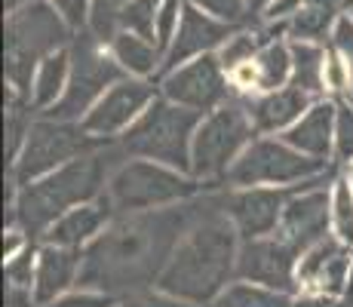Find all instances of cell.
<instances>
[{
    "label": "cell",
    "mask_w": 353,
    "mask_h": 307,
    "mask_svg": "<svg viewBox=\"0 0 353 307\" xmlns=\"http://www.w3.org/2000/svg\"><path fill=\"white\" fill-rule=\"evenodd\" d=\"M22 3H28V0H6V6H10V10H16V6H22Z\"/></svg>",
    "instance_id": "cell-46"
},
{
    "label": "cell",
    "mask_w": 353,
    "mask_h": 307,
    "mask_svg": "<svg viewBox=\"0 0 353 307\" xmlns=\"http://www.w3.org/2000/svg\"><path fill=\"white\" fill-rule=\"evenodd\" d=\"M108 43H111V56L123 65V71L135 74V77H148V74L157 71L160 46L154 43L151 37H141V34H135V31L120 28Z\"/></svg>",
    "instance_id": "cell-22"
},
{
    "label": "cell",
    "mask_w": 353,
    "mask_h": 307,
    "mask_svg": "<svg viewBox=\"0 0 353 307\" xmlns=\"http://www.w3.org/2000/svg\"><path fill=\"white\" fill-rule=\"evenodd\" d=\"M181 12H185V0H163L157 10V22H154V40H157L160 52H166L175 40V31L181 25Z\"/></svg>",
    "instance_id": "cell-32"
},
{
    "label": "cell",
    "mask_w": 353,
    "mask_h": 307,
    "mask_svg": "<svg viewBox=\"0 0 353 307\" xmlns=\"http://www.w3.org/2000/svg\"><path fill=\"white\" fill-rule=\"evenodd\" d=\"M120 307H194V301L188 304L185 298H175V295H169V292H163V295H151V292H145V295L126 298Z\"/></svg>",
    "instance_id": "cell-40"
},
{
    "label": "cell",
    "mask_w": 353,
    "mask_h": 307,
    "mask_svg": "<svg viewBox=\"0 0 353 307\" xmlns=\"http://www.w3.org/2000/svg\"><path fill=\"white\" fill-rule=\"evenodd\" d=\"M350 175H353V166H350Z\"/></svg>",
    "instance_id": "cell-47"
},
{
    "label": "cell",
    "mask_w": 353,
    "mask_h": 307,
    "mask_svg": "<svg viewBox=\"0 0 353 307\" xmlns=\"http://www.w3.org/2000/svg\"><path fill=\"white\" fill-rule=\"evenodd\" d=\"M252 132H258L249 108H240L234 101H225L215 111H209L206 120H200L191 145V172L200 179H215L228 172L230 163L243 154Z\"/></svg>",
    "instance_id": "cell-6"
},
{
    "label": "cell",
    "mask_w": 353,
    "mask_h": 307,
    "mask_svg": "<svg viewBox=\"0 0 353 307\" xmlns=\"http://www.w3.org/2000/svg\"><path fill=\"white\" fill-rule=\"evenodd\" d=\"M230 34H234L230 22L185 0V12H181V25H179V31H175V40H172V46L163 52V68L172 71V68L185 65V61L203 56V52L219 50Z\"/></svg>",
    "instance_id": "cell-15"
},
{
    "label": "cell",
    "mask_w": 353,
    "mask_h": 307,
    "mask_svg": "<svg viewBox=\"0 0 353 307\" xmlns=\"http://www.w3.org/2000/svg\"><path fill=\"white\" fill-rule=\"evenodd\" d=\"M62 19L68 22L71 31H80L83 25H90V10H92V0H52Z\"/></svg>",
    "instance_id": "cell-37"
},
{
    "label": "cell",
    "mask_w": 353,
    "mask_h": 307,
    "mask_svg": "<svg viewBox=\"0 0 353 307\" xmlns=\"http://www.w3.org/2000/svg\"><path fill=\"white\" fill-rule=\"evenodd\" d=\"M332 228L341 243L353 246V188L347 179L335 181V194H332Z\"/></svg>",
    "instance_id": "cell-29"
},
{
    "label": "cell",
    "mask_w": 353,
    "mask_h": 307,
    "mask_svg": "<svg viewBox=\"0 0 353 307\" xmlns=\"http://www.w3.org/2000/svg\"><path fill=\"white\" fill-rule=\"evenodd\" d=\"M101 179H105L101 157H83V160L77 157V160L28 181L16 200V218L22 230L28 234L50 230L68 209L90 203L99 194Z\"/></svg>",
    "instance_id": "cell-3"
},
{
    "label": "cell",
    "mask_w": 353,
    "mask_h": 307,
    "mask_svg": "<svg viewBox=\"0 0 353 307\" xmlns=\"http://www.w3.org/2000/svg\"><path fill=\"white\" fill-rule=\"evenodd\" d=\"M341 10L344 12H347V16L353 19V0H341Z\"/></svg>",
    "instance_id": "cell-45"
},
{
    "label": "cell",
    "mask_w": 353,
    "mask_h": 307,
    "mask_svg": "<svg viewBox=\"0 0 353 307\" xmlns=\"http://www.w3.org/2000/svg\"><path fill=\"white\" fill-rule=\"evenodd\" d=\"M292 80L289 83L301 86L304 92L320 95L325 90L323 83V65H325V52L320 43L310 40H292Z\"/></svg>",
    "instance_id": "cell-25"
},
{
    "label": "cell",
    "mask_w": 353,
    "mask_h": 307,
    "mask_svg": "<svg viewBox=\"0 0 353 307\" xmlns=\"http://www.w3.org/2000/svg\"><path fill=\"white\" fill-rule=\"evenodd\" d=\"M332 46H335L353 68V19L350 16H341L335 22V28H332Z\"/></svg>",
    "instance_id": "cell-39"
},
{
    "label": "cell",
    "mask_w": 353,
    "mask_h": 307,
    "mask_svg": "<svg viewBox=\"0 0 353 307\" xmlns=\"http://www.w3.org/2000/svg\"><path fill=\"white\" fill-rule=\"evenodd\" d=\"M335 154L338 160H353V108L347 101H338V123H335Z\"/></svg>",
    "instance_id": "cell-34"
},
{
    "label": "cell",
    "mask_w": 353,
    "mask_h": 307,
    "mask_svg": "<svg viewBox=\"0 0 353 307\" xmlns=\"http://www.w3.org/2000/svg\"><path fill=\"white\" fill-rule=\"evenodd\" d=\"M292 307H329V301H325V295H314V298H307V301H298Z\"/></svg>",
    "instance_id": "cell-43"
},
{
    "label": "cell",
    "mask_w": 353,
    "mask_h": 307,
    "mask_svg": "<svg viewBox=\"0 0 353 307\" xmlns=\"http://www.w3.org/2000/svg\"><path fill=\"white\" fill-rule=\"evenodd\" d=\"M270 0H246V10L249 12H258V10H268Z\"/></svg>",
    "instance_id": "cell-44"
},
{
    "label": "cell",
    "mask_w": 353,
    "mask_h": 307,
    "mask_svg": "<svg viewBox=\"0 0 353 307\" xmlns=\"http://www.w3.org/2000/svg\"><path fill=\"white\" fill-rule=\"evenodd\" d=\"M52 307H114L111 295H90V292H80V295H68L62 301H56Z\"/></svg>",
    "instance_id": "cell-41"
},
{
    "label": "cell",
    "mask_w": 353,
    "mask_h": 307,
    "mask_svg": "<svg viewBox=\"0 0 353 307\" xmlns=\"http://www.w3.org/2000/svg\"><path fill=\"white\" fill-rule=\"evenodd\" d=\"M31 270H37V261H34V252H28V249H22L16 258L6 261V279L12 283V289H28Z\"/></svg>",
    "instance_id": "cell-36"
},
{
    "label": "cell",
    "mask_w": 353,
    "mask_h": 307,
    "mask_svg": "<svg viewBox=\"0 0 353 307\" xmlns=\"http://www.w3.org/2000/svg\"><path fill=\"white\" fill-rule=\"evenodd\" d=\"M329 218H332V197L325 190H304V194H295L286 200L276 234L295 246L298 252H304L325 237Z\"/></svg>",
    "instance_id": "cell-16"
},
{
    "label": "cell",
    "mask_w": 353,
    "mask_h": 307,
    "mask_svg": "<svg viewBox=\"0 0 353 307\" xmlns=\"http://www.w3.org/2000/svg\"><path fill=\"white\" fill-rule=\"evenodd\" d=\"M68 22L62 12L46 0H28V3L10 10L6 19V80L16 92L31 86V74L50 52L62 50L68 43Z\"/></svg>",
    "instance_id": "cell-4"
},
{
    "label": "cell",
    "mask_w": 353,
    "mask_h": 307,
    "mask_svg": "<svg viewBox=\"0 0 353 307\" xmlns=\"http://www.w3.org/2000/svg\"><path fill=\"white\" fill-rule=\"evenodd\" d=\"M353 246L323 237L320 243H314L310 249L301 252L298 258V286L307 289L310 295H341L347 289V270L353 264L350 255Z\"/></svg>",
    "instance_id": "cell-14"
},
{
    "label": "cell",
    "mask_w": 353,
    "mask_h": 307,
    "mask_svg": "<svg viewBox=\"0 0 353 307\" xmlns=\"http://www.w3.org/2000/svg\"><path fill=\"white\" fill-rule=\"evenodd\" d=\"M22 135H28L25 117H22V111H19V105H12V99H10V111H6V157H10L12 163H16V157L25 145Z\"/></svg>",
    "instance_id": "cell-35"
},
{
    "label": "cell",
    "mask_w": 353,
    "mask_h": 307,
    "mask_svg": "<svg viewBox=\"0 0 353 307\" xmlns=\"http://www.w3.org/2000/svg\"><path fill=\"white\" fill-rule=\"evenodd\" d=\"M22 249H25V237L19 234V230H10V234L3 237V258L10 261V258H16Z\"/></svg>",
    "instance_id": "cell-42"
},
{
    "label": "cell",
    "mask_w": 353,
    "mask_h": 307,
    "mask_svg": "<svg viewBox=\"0 0 353 307\" xmlns=\"http://www.w3.org/2000/svg\"><path fill=\"white\" fill-rule=\"evenodd\" d=\"M111 197L108 200H96V203H80V206L68 209V212L46 230V243L56 246H74L80 249L83 243H90L92 237L105 228L108 215H111Z\"/></svg>",
    "instance_id": "cell-21"
},
{
    "label": "cell",
    "mask_w": 353,
    "mask_h": 307,
    "mask_svg": "<svg viewBox=\"0 0 353 307\" xmlns=\"http://www.w3.org/2000/svg\"><path fill=\"white\" fill-rule=\"evenodd\" d=\"M325 166V160L301 154L289 141L276 139H255L243 148V154L230 163L228 179L243 188L255 184H292L316 175Z\"/></svg>",
    "instance_id": "cell-9"
},
{
    "label": "cell",
    "mask_w": 353,
    "mask_h": 307,
    "mask_svg": "<svg viewBox=\"0 0 353 307\" xmlns=\"http://www.w3.org/2000/svg\"><path fill=\"white\" fill-rule=\"evenodd\" d=\"M68 77H71V56L65 50L50 52L43 61L37 65V74H34V105L46 108V105H56L59 99L65 95Z\"/></svg>",
    "instance_id": "cell-24"
},
{
    "label": "cell",
    "mask_w": 353,
    "mask_h": 307,
    "mask_svg": "<svg viewBox=\"0 0 353 307\" xmlns=\"http://www.w3.org/2000/svg\"><path fill=\"white\" fill-rule=\"evenodd\" d=\"M92 139L96 135L86 132L83 123L74 126L71 120H62V117L34 123L28 135H25L22 151L16 157L12 179H16V184H28L34 179H40V175L52 172V169L86 154L92 148Z\"/></svg>",
    "instance_id": "cell-7"
},
{
    "label": "cell",
    "mask_w": 353,
    "mask_h": 307,
    "mask_svg": "<svg viewBox=\"0 0 353 307\" xmlns=\"http://www.w3.org/2000/svg\"><path fill=\"white\" fill-rule=\"evenodd\" d=\"M160 3L163 0H129L123 6V12H120V28L154 40V22H157ZM154 43H157V40H154Z\"/></svg>",
    "instance_id": "cell-30"
},
{
    "label": "cell",
    "mask_w": 353,
    "mask_h": 307,
    "mask_svg": "<svg viewBox=\"0 0 353 307\" xmlns=\"http://www.w3.org/2000/svg\"><path fill=\"white\" fill-rule=\"evenodd\" d=\"M188 3L200 6V10L212 12V16L225 19V22H240L243 12H246V0H188Z\"/></svg>",
    "instance_id": "cell-38"
},
{
    "label": "cell",
    "mask_w": 353,
    "mask_h": 307,
    "mask_svg": "<svg viewBox=\"0 0 353 307\" xmlns=\"http://www.w3.org/2000/svg\"><path fill=\"white\" fill-rule=\"evenodd\" d=\"M335 123H338V101H314L298 123L283 132V141L298 148L301 154L325 160L335 148Z\"/></svg>",
    "instance_id": "cell-18"
},
{
    "label": "cell",
    "mask_w": 353,
    "mask_h": 307,
    "mask_svg": "<svg viewBox=\"0 0 353 307\" xmlns=\"http://www.w3.org/2000/svg\"><path fill=\"white\" fill-rule=\"evenodd\" d=\"M80 270V252L74 246H43L37 252V270H34V301L50 304L74 283Z\"/></svg>",
    "instance_id": "cell-20"
},
{
    "label": "cell",
    "mask_w": 353,
    "mask_h": 307,
    "mask_svg": "<svg viewBox=\"0 0 353 307\" xmlns=\"http://www.w3.org/2000/svg\"><path fill=\"white\" fill-rule=\"evenodd\" d=\"M236 237L228 221H206L169 255L160 289L194 304H212L236 274Z\"/></svg>",
    "instance_id": "cell-1"
},
{
    "label": "cell",
    "mask_w": 353,
    "mask_h": 307,
    "mask_svg": "<svg viewBox=\"0 0 353 307\" xmlns=\"http://www.w3.org/2000/svg\"><path fill=\"white\" fill-rule=\"evenodd\" d=\"M172 215L117 224L90 249L83 279L90 286H129L141 277L157 274L163 261L157 255H166L169 246H172Z\"/></svg>",
    "instance_id": "cell-2"
},
{
    "label": "cell",
    "mask_w": 353,
    "mask_h": 307,
    "mask_svg": "<svg viewBox=\"0 0 353 307\" xmlns=\"http://www.w3.org/2000/svg\"><path fill=\"white\" fill-rule=\"evenodd\" d=\"M212 307H292L286 292L268 289L261 283H230L212 301Z\"/></svg>",
    "instance_id": "cell-27"
},
{
    "label": "cell",
    "mask_w": 353,
    "mask_h": 307,
    "mask_svg": "<svg viewBox=\"0 0 353 307\" xmlns=\"http://www.w3.org/2000/svg\"><path fill=\"white\" fill-rule=\"evenodd\" d=\"M258 68V92H274L280 86H286L292 80V46L270 40L258 50L255 56Z\"/></svg>",
    "instance_id": "cell-26"
},
{
    "label": "cell",
    "mask_w": 353,
    "mask_h": 307,
    "mask_svg": "<svg viewBox=\"0 0 353 307\" xmlns=\"http://www.w3.org/2000/svg\"><path fill=\"white\" fill-rule=\"evenodd\" d=\"M196 126H200V111L175 105L169 99H154L148 111L126 129L123 148L135 157L191 172V145Z\"/></svg>",
    "instance_id": "cell-5"
},
{
    "label": "cell",
    "mask_w": 353,
    "mask_h": 307,
    "mask_svg": "<svg viewBox=\"0 0 353 307\" xmlns=\"http://www.w3.org/2000/svg\"><path fill=\"white\" fill-rule=\"evenodd\" d=\"M350 80H353V68H350V61L341 56V52L332 46L329 52H325V65H323V83H325V90H332V92H344V90H350Z\"/></svg>",
    "instance_id": "cell-33"
},
{
    "label": "cell",
    "mask_w": 353,
    "mask_h": 307,
    "mask_svg": "<svg viewBox=\"0 0 353 307\" xmlns=\"http://www.w3.org/2000/svg\"><path fill=\"white\" fill-rule=\"evenodd\" d=\"M196 190V184L181 169H172L157 160H135L120 166L108 181V197L117 209H151L172 200H185Z\"/></svg>",
    "instance_id": "cell-8"
},
{
    "label": "cell",
    "mask_w": 353,
    "mask_h": 307,
    "mask_svg": "<svg viewBox=\"0 0 353 307\" xmlns=\"http://www.w3.org/2000/svg\"><path fill=\"white\" fill-rule=\"evenodd\" d=\"M117 80H123V65L114 56H105L92 40H83L71 56V77L65 95L52 105V117L74 120L90 114V108L108 92L105 86H114Z\"/></svg>",
    "instance_id": "cell-10"
},
{
    "label": "cell",
    "mask_w": 353,
    "mask_h": 307,
    "mask_svg": "<svg viewBox=\"0 0 353 307\" xmlns=\"http://www.w3.org/2000/svg\"><path fill=\"white\" fill-rule=\"evenodd\" d=\"M341 0H304V6L289 19V34L295 40H323L325 34H332L335 22L341 16Z\"/></svg>",
    "instance_id": "cell-23"
},
{
    "label": "cell",
    "mask_w": 353,
    "mask_h": 307,
    "mask_svg": "<svg viewBox=\"0 0 353 307\" xmlns=\"http://www.w3.org/2000/svg\"><path fill=\"white\" fill-rule=\"evenodd\" d=\"M298 249L276 237H252L236 252V277L276 292H292L298 283Z\"/></svg>",
    "instance_id": "cell-12"
},
{
    "label": "cell",
    "mask_w": 353,
    "mask_h": 307,
    "mask_svg": "<svg viewBox=\"0 0 353 307\" xmlns=\"http://www.w3.org/2000/svg\"><path fill=\"white\" fill-rule=\"evenodd\" d=\"M228 80L230 74L225 71L219 56L203 52L191 59L188 65H179L166 74L163 80V95L175 105H185L191 111H215L219 105L228 101Z\"/></svg>",
    "instance_id": "cell-11"
},
{
    "label": "cell",
    "mask_w": 353,
    "mask_h": 307,
    "mask_svg": "<svg viewBox=\"0 0 353 307\" xmlns=\"http://www.w3.org/2000/svg\"><path fill=\"white\" fill-rule=\"evenodd\" d=\"M264 43H270L268 34H258V31H234L225 43L219 46V59L221 65H225V71H234L236 65H243V61L255 59L258 50H261Z\"/></svg>",
    "instance_id": "cell-28"
},
{
    "label": "cell",
    "mask_w": 353,
    "mask_h": 307,
    "mask_svg": "<svg viewBox=\"0 0 353 307\" xmlns=\"http://www.w3.org/2000/svg\"><path fill=\"white\" fill-rule=\"evenodd\" d=\"M157 99L154 86L148 80H117L96 105L90 108V114H83V129L96 139H108V135L123 132L126 126H132L141 114L148 111V105Z\"/></svg>",
    "instance_id": "cell-13"
},
{
    "label": "cell",
    "mask_w": 353,
    "mask_h": 307,
    "mask_svg": "<svg viewBox=\"0 0 353 307\" xmlns=\"http://www.w3.org/2000/svg\"><path fill=\"white\" fill-rule=\"evenodd\" d=\"M129 0H92L90 31L96 40H111L120 31V12Z\"/></svg>",
    "instance_id": "cell-31"
},
{
    "label": "cell",
    "mask_w": 353,
    "mask_h": 307,
    "mask_svg": "<svg viewBox=\"0 0 353 307\" xmlns=\"http://www.w3.org/2000/svg\"><path fill=\"white\" fill-rule=\"evenodd\" d=\"M283 206H286L283 190L246 188L228 200V215L243 240H252V237H268L280 228Z\"/></svg>",
    "instance_id": "cell-17"
},
{
    "label": "cell",
    "mask_w": 353,
    "mask_h": 307,
    "mask_svg": "<svg viewBox=\"0 0 353 307\" xmlns=\"http://www.w3.org/2000/svg\"><path fill=\"white\" fill-rule=\"evenodd\" d=\"M310 99H314L310 92L289 83L274 92H264L261 99L249 105V114H252V123L258 132H286L292 123H298L307 114V108L314 105Z\"/></svg>",
    "instance_id": "cell-19"
}]
</instances>
